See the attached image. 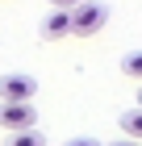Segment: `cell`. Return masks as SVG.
I'll return each instance as SVG.
<instances>
[{
  "mask_svg": "<svg viewBox=\"0 0 142 146\" xmlns=\"http://www.w3.org/2000/svg\"><path fill=\"white\" fill-rule=\"evenodd\" d=\"M105 21H109V9L100 4V0H84V4H75L71 9V34L75 38H92L105 29Z\"/></svg>",
  "mask_w": 142,
  "mask_h": 146,
  "instance_id": "cell-1",
  "label": "cell"
},
{
  "mask_svg": "<svg viewBox=\"0 0 142 146\" xmlns=\"http://www.w3.org/2000/svg\"><path fill=\"white\" fill-rule=\"evenodd\" d=\"M33 92H38V79L25 75V71H9V75H0V104H29Z\"/></svg>",
  "mask_w": 142,
  "mask_h": 146,
  "instance_id": "cell-2",
  "label": "cell"
},
{
  "mask_svg": "<svg viewBox=\"0 0 142 146\" xmlns=\"http://www.w3.org/2000/svg\"><path fill=\"white\" fill-rule=\"evenodd\" d=\"M0 125H4L9 134L33 129V125H38V113H33V104H0Z\"/></svg>",
  "mask_w": 142,
  "mask_h": 146,
  "instance_id": "cell-3",
  "label": "cell"
},
{
  "mask_svg": "<svg viewBox=\"0 0 142 146\" xmlns=\"http://www.w3.org/2000/svg\"><path fill=\"white\" fill-rule=\"evenodd\" d=\"M71 34V13L67 9H50V17L42 21V38L46 42H59V38Z\"/></svg>",
  "mask_w": 142,
  "mask_h": 146,
  "instance_id": "cell-4",
  "label": "cell"
},
{
  "mask_svg": "<svg viewBox=\"0 0 142 146\" xmlns=\"http://www.w3.org/2000/svg\"><path fill=\"white\" fill-rule=\"evenodd\" d=\"M121 134L130 142H142V109H125L121 113Z\"/></svg>",
  "mask_w": 142,
  "mask_h": 146,
  "instance_id": "cell-5",
  "label": "cell"
},
{
  "mask_svg": "<svg viewBox=\"0 0 142 146\" xmlns=\"http://www.w3.org/2000/svg\"><path fill=\"white\" fill-rule=\"evenodd\" d=\"M9 146H46V134L42 129H17V134H9Z\"/></svg>",
  "mask_w": 142,
  "mask_h": 146,
  "instance_id": "cell-6",
  "label": "cell"
},
{
  "mask_svg": "<svg viewBox=\"0 0 142 146\" xmlns=\"http://www.w3.org/2000/svg\"><path fill=\"white\" fill-rule=\"evenodd\" d=\"M121 75H125V79H138V84H142V50H134V54H125V58H121Z\"/></svg>",
  "mask_w": 142,
  "mask_h": 146,
  "instance_id": "cell-7",
  "label": "cell"
},
{
  "mask_svg": "<svg viewBox=\"0 0 142 146\" xmlns=\"http://www.w3.org/2000/svg\"><path fill=\"white\" fill-rule=\"evenodd\" d=\"M63 146H105V142H96V138H71V142H63Z\"/></svg>",
  "mask_w": 142,
  "mask_h": 146,
  "instance_id": "cell-8",
  "label": "cell"
},
{
  "mask_svg": "<svg viewBox=\"0 0 142 146\" xmlns=\"http://www.w3.org/2000/svg\"><path fill=\"white\" fill-rule=\"evenodd\" d=\"M75 4H84V0H50V9H67V13L75 9Z\"/></svg>",
  "mask_w": 142,
  "mask_h": 146,
  "instance_id": "cell-9",
  "label": "cell"
},
{
  "mask_svg": "<svg viewBox=\"0 0 142 146\" xmlns=\"http://www.w3.org/2000/svg\"><path fill=\"white\" fill-rule=\"evenodd\" d=\"M113 146H142V142H130V138H121V142H113Z\"/></svg>",
  "mask_w": 142,
  "mask_h": 146,
  "instance_id": "cell-10",
  "label": "cell"
},
{
  "mask_svg": "<svg viewBox=\"0 0 142 146\" xmlns=\"http://www.w3.org/2000/svg\"><path fill=\"white\" fill-rule=\"evenodd\" d=\"M138 109H142V88H138Z\"/></svg>",
  "mask_w": 142,
  "mask_h": 146,
  "instance_id": "cell-11",
  "label": "cell"
}]
</instances>
